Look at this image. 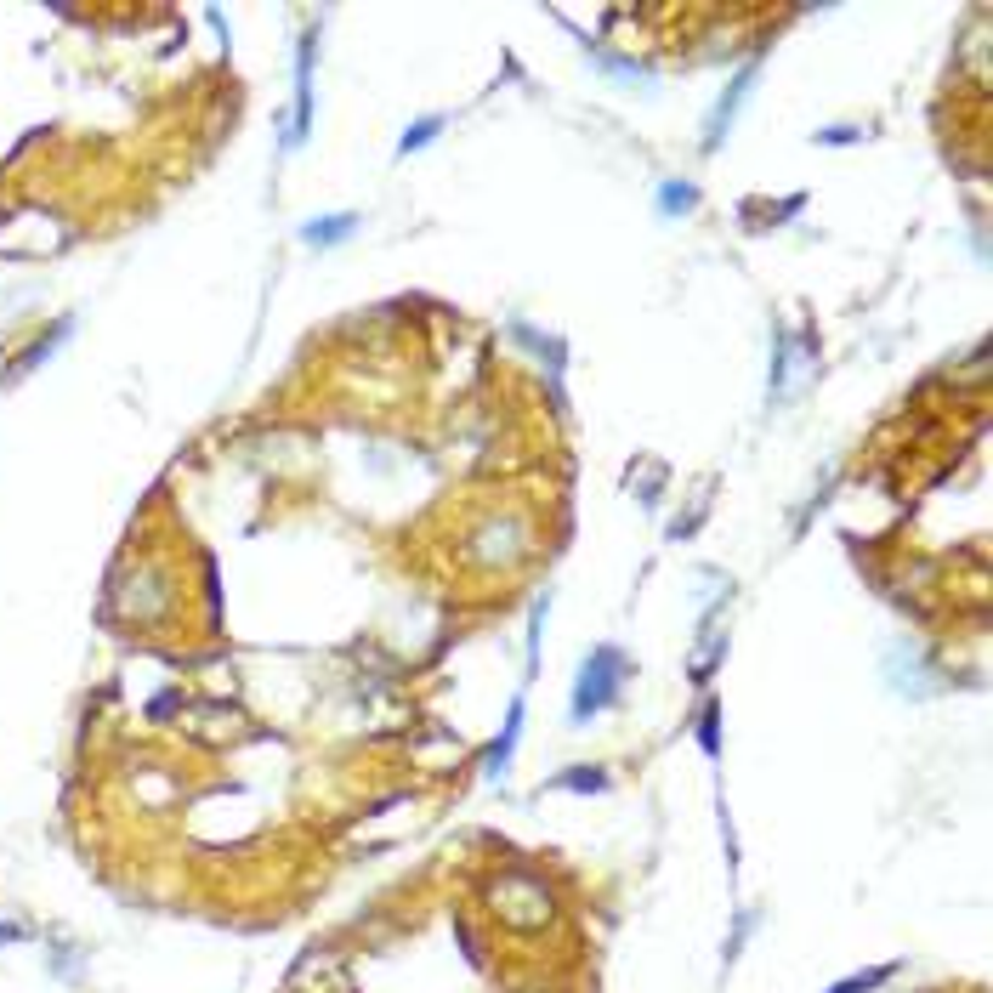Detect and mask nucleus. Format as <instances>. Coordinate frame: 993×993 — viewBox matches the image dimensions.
<instances>
[{
  "mask_svg": "<svg viewBox=\"0 0 993 993\" xmlns=\"http://www.w3.org/2000/svg\"><path fill=\"white\" fill-rule=\"evenodd\" d=\"M352 227H358V216H324V222L301 227V239H307V244H335V239H347Z\"/></svg>",
  "mask_w": 993,
  "mask_h": 993,
  "instance_id": "20e7f679",
  "label": "nucleus"
},
{
  "mask_svg": "<svg viewBox=\"0 0 993 993\" xmlns=\"http://www.w3.org/2000/svg\"><path fill=\"white\" fill-rule=\"evenodd\" d=\"M432 137H437V120H420L415 131H409V137H403V154H409V148H426V142H432Z\"/></svg>",
  "mask_w": 993,
  "mask_h": 993,
  "instance_id": "0eeeda50",
  "label": "nucleus"
},
{
  "mask_svg": "<svg viewBox=\"0 0 993 993\" xmlns=\"http://www.w3.org/2000/svg\"><path fill=\"white\" fill-rule=\"evenodd\" d=\"M886 976H891V965H880V971H869V976H852V982H840L835 993H869L874 982H886Z\"/></svg>",
  "mask_w": 993,
  "mask_h": 993,
  "instance_id": "39448f33",
  "label": "nucleus"
},
{
  "mask_svg": "<svg viewBox=\"0 0 993 993\" xmlns=\"http://www.w3.org/2000/svg\"><path fill=\"white\" fill-rule=\"evenodd\" d=\"M659 205H664V210H693V188H664Z\"/></svg>",
  "mask_w": 993,
  "mask_h": 993,
  "instance_id": "6e6552de",
  "label": "nucleus"
},
{
  "mask_svg": "<svg viewBox=\"0 0 993 993\" xmlns=\"http://www.w3.org/2000/svg\"><path fill=\"white\" fill-rule=\"evenodd\" d=\"M562 789H608V778H602V772H568Z\"/></svg>",
  "mask_w": 993,
  "mask_h": 993,
  "instance_id": "423d86ee",
  "label": "nucleus"
},
{
  "mask_svg": "<svg viewBox=\"0 0 993 993\" xmlns=\"http://www.w3.org/2000/svg\"><path fill=\"white\" fill-rule=\"evenodd\" d=\"M619 681H625V659H619V647H596L585 670H579V687H574V721H591L602 715L619 698Z\"/></svg>",
  "mask_w": 993,
  "mask_h": 993,
  "instance_id": "f257e3e1",
  "label": "nucleus"
},
{
  "mask_svg": "<svg viewBox=\"0 0 993 993\" xmlns=\"http://www.w3.org/2000/svg\"><path fill=\"white\" fill-rule=\"evenodd\" d=\"M307 125H313V40L301 46V69H296V131H290V148L307 137Z\"/></svg>",
  "mask_w": 993,
  "mask_h": 993,
  "instance_id": "7ed1b4c3",
  "label": "nucleus"
},
{
  "mask_svg": "<svg viewBox=\"0 0 993 993\" xmlns=\"http://www.w3.org/2000/svg\"><path fill=\"white\" fill-rule=\"evenodd\" d=\"M494 914L511 925H523V931H534V925L551 914V891L540 886V880H528V874H506L500 886H494Z\"/></svg>",
  "mask_w": 993,
  "mask_h": 993,
  "instance_id": "f03ea898",
  "label": "nucleus"
}]
</instances>
